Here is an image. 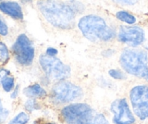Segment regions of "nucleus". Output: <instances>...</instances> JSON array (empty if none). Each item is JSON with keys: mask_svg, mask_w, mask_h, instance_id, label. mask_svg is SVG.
Wrapping results in <instances>:
<instances>
[{"mask_svg": "<svg viewBox=\"0 0 148 124\" xmlns=\"http://www.w3.org/2000/svg\"><path fill=\"white\" fill-rule=\"evenodd\" d=\"M37 5L45 19L55 27L70 29L73 26L76 13L68 3L60 0H39Z\"/></svg>", "mask_w": 148, "mask_h": 124, "instance_id": "nucleus-1", "label": "nucleus"}, {"mask_svg": "<svg viewBox=\"0 0 148 124\" xmlns=\"http://www.w3.org/2000/svg\"><path fill=\"white\" fill-rule=\"evenodd\" d=\"M79 28L86 38L94 42L109 41L115 36L114 30L107 25L103 18L97 15H86L81 18Z\"/></svg>", "mask_w": 148, "mask_h": 124, "instance_id": "nucleus-2", "label": "nucleus"}, {"mask_svg": "<svg viewBox=\"0 0 148 124\" xmlns=\"http://www.w3.org/2000/svg\"><path fill=\"white\" fill-rule=\"evenodd\" d=\"M122 68L127 73L148 81L147 55L138 49H126L120 58Z\"/></svg>", "mask_w": 148, "mask_h": 124, "instance_id": "nucleus-3", "label": "nucleus"}, {"mask_svg": "<svg viewBox=\"0 0 148 124\" xmlns=\"http://www.w3.org/2000/svg\"><path fill=\"white\" fill-rule=\"evenodd\" d=\"M62 115L68 124H91L92 110L86 104H73L64 108Z\"/></svg>", "mask_w": 148, "mask_h": 124, "instance_id": "nucleus-4", "label": "nucleus"}, {"mask_svg": "<svg viewBox=\"0 0 148 124\" xmlns=\"http://www.w3.org/2000/svg\"><path fill=\"white\" fill-rule=\"evenodd\" d=\"M39 62L43 71L51 79L61 81L70 76V67L62 63L58 58L42 55L39 58Z\"/></svg>", "mask_w": 148, "mask_h": 124, "instance_id": "nucleus-5", "label": "nucleus"}, {"mask_svg": "<svg viewBox=\"0 0 148 124\" xmlns=\"http://www.w3.org/2000/svg\"><path fill=\"white\" fill-rule=\"evenodd\" d=\"M82 91L80 87L70 82L60 81L54 86L52 97L56 103H66L82 97Z\"/></svg>", "mask_w": 148, "mask_h": 124, "instance_id": "nucleus-6", "label": "nucleus"}, {"mask_svg": "<svg viewBox=\"0 0 148 124\" xmlns=\"http://www.w3.org/2000/svg\"><path fill=\"white\" fill-rule=\"evenodd\" d=\"M130 99L134 112L141 120L148 118V86H137L132 89Z\"/></svg>", "mask_w": 148, "mask_h": 124, "instance_id": "nucleus-7", "label": "nucleus"}, {"mask_svg": "<svg viewBox=\"0 0 148 124\" xmlns=\"http://www.w3.org/2000/svg\"><path fill=\"white\" fill-rule=\"evenodd\" d=\"M14 55L20 64L30 65L34 58V48L25 34H21L17 38L12 47Z\"/></svg>", "mask_w": 148, "mask_h": 124, "instance_id": "nucleus-8", "label": "nucleus"}, {"mask_svg": "<svg viewBox=\"0 0 148 124\" xmlns=\"http://www.w3.org/2000/svg\"><path fill=\"white\" fill-rule=\"evenodd\" d=\"M111 110L114 113L113 121L116 124H132L135 121L127 102L125 99H117L111 105Z\"/></svg>", "mask_w": 148, "mask_h": 124, "instance_id": "nucleus-9", "label": "nucleus"}, {"mask_svg": "<svg viewBox=\"0 0 148 124\" xmlns=\"http://www.w3.org/2000/svg\"><path fill=\"white\" fill-rule=\"evenodd\" d=\"M145 38L142 28L136 26H121L119 34V39L123 43L136 47L141 45Z\"/></svg>", "mask_w": 148, "mask_h": 124, "instance_id": "nucleus-10", "label": "nucleus"}, {"mask_svg": "<svg viewBox=\"0 0 148 124\" xmlns=\"http://www.w3.org/2000/svg\"><path fill=\"white\" fill-rule=\"evenodd\" d=\"M0 10L15 19L21 20L23 18L21 6L17 2H2L0 4Z\"/></svg>", "mask_w": 148, "mask_h": 124, "instance_id": "nucleus-11", "label": "nucleus"}, {"mask_svg": "<svg viewBox=\"0 0 148 124\" xmlns=\"http://www.w3.org/2000/svg\"><path fill=\"white\" fill-rule=\"evenodd\" d=\"M24 94L29 97H42L46 95V92L40 85L34 84L25 88Z\"/></svg>", "mask_w": 148, "mask_h": 124, "instance_id": "nucleus-12", "label": "nucleus"}, {"mask_svg": "<svg viewBox=\"0 0 148 124\" xmlns=\"http://www.w3.org/2000/svg\"><path fill=\"white\" fill-rule=\"evenodd\" d=\"M116 17L119 20L128 24H134L136 22V18L126 11L119 12L116 14Z\"/></svg>", "mask_w": 148, "mask_h": 124, "instance_id": "nucleus-13", "label": "nucleus"}, {"mask_svg": "<svg viewBox=\"0 0 148 124\" xmlns=\"http://www.w3.org/2000/svg\"><path fill=\"white\" fill-rule=\"evenodd\" d=\"M29 118L25 112H21L9 124H26Z\"/></svg>", "mask_w": 148, "mask_h": 124, "instance_id": "nucleus-14", "label": "nucleus"}, {"mask_svg": "<svg viewBox=\"0 0 148 124\" xmlns=\"http://www.w3.org/2000/svg\"><path fill=\"white\" fill-rule=\"evenodd\" d=\"M9 59V52L6 45L0 42V62L5 63Z\"/></svg>", "mask_w": 148, "mask_h": 124, "instance_id": "nucleus-15", "label": "nucleus"}, {"mask_svg": "<svg viewBox=\"0 0 148 124\" xmlns=\"http://www.w3.org/2000/svg\"><path fill=\"white\" fill-rule=\"evenodd\" d=\"M2 84L5 91L9 92L14 87V78L11 77H6L2 81Z\"/></svg>", "mask_w": 148, "mask_h": 124, "instance_id": "nucleus-16", "label": "nucleus"}, {"mask_svg": "<svg viewBox=\"0 0 148 124\" xmlns=\"http://www.w3.org/2000/svg\"><path fill=\"white\" fill-rule=\"evenodd\" d=\"M68 5H70V7L71 8V9L74 11L75 13H78V12H80L83 10V5L80 3V2H77V1H75V0H71L69 2H68Z\"/></svg>", "mask_w": 148, "mask_h": 124, "instance_id": "nucleus-17", "label": "nucleus"}, {"mask_svg": "<svg viewBox=\"0 0 148 124\" xmlns=\"http://www.w3.org/2000/svg\"><path fill=\"white\" fill-rule=\"evenodd\" d=\"M25 106V109L28 111H31V112L39 108V106L38 105V104H37L36 101L35 99H30V100L27 101Z\"/></svg>", "mask_w": 148, "mask_h": 124, "instance_id": "nucleus-18", "label": "nucleus"}, {"mask_svg": "<svg viewBox=\"0 0 148 124\" xmlns=\"http://www.w3.org/2000/svg\"><path fill=\"white\" fill-rule=\"evenodd\" d=\"M91 124H109V123L108 122V121L103 115L99 114L94 118L93 121H92V123H91Z\"/></svg>", "mask_w": 148, "mask_h": 124, "instance_id": "nucleus-19", "label": "nucleus"}, {"mask_svg": "<svg viewBox=\"0 0 148 124\" xmlns=\"http://www.w3.org/2000/svg\"><path fill=\"white\" fill-rule=\"evenodd\" d=\"M109 75L111 77H113V78H115V79H123V78H125L123 73L117 71V70H110V71H109Z\"/></svg>", "mask_w": 148, "mask_h": 124, "instance_id": "nucleus-20", "label": "nucleus"}, {"mask_svg": "<svg viewBox=\"0 0 148 124\" xmlns=\"http://www.w3.org/2000/svg\"><path fill=\"white\" fill-rule=\"evenodd\" d=\"M113 1L122 5H133L139 2V0H113Z\"/></svg>", "mask_w": 148, "mask_h": 124, "instance_id": "nucleus-21", "label": "nucleus"}, {"mask_svg": "<svg viewBox=\"0 0 148 124\" xmlns=\"http://www.w3.org/2000/svg\"><path fill=\"white\" fill-rule=\"evenodd\" d=\"M8 115H9L8 110L3 108H0V123H3L7 119Z\"/></svg>", "mask_w": 148, "mask_h": 124, "instance_id": "nucleus-22", "label": "nucleus"}, {"mask_svg": "<svg viewBox=\"0 0 148 124\" xmlns=\"http://www.w3.org/2000/svg\"><path fill=\"white\" fill-rule=\"evenodd\" d=\"M8 29L6 24L2 21H0V34L2 36H5L8 34Z\"/></svg>", "mask_w": 148, "mask_h": 124, "instance_id": "nucleus-23", "label": "nucleus"}, {"mask_svg": "<svg viewBox=\"0 0 148 124\" xmlns=\"http://www.w3.org/2000/svg\"><path fill=\"white\" fill-rule=\"evenodd\" d=\"M57 54H58V50L56 49H55V48L49 47L47 49V55H49V56L54 57Z\"/></svg>", "mask_w": 148, "mask_h": 124, "instance_id": "nucleus-24", "label": "nucleus"}, {"mask_svg": "<svg viewBox=\"0 0 148 124\" xmlns=\"http://www.w3.org/2000/svg\"><path fill=\"white\" fill-rule=\"evenodd\" d=\"M10 72L7 70L1 69L0 70V82H2V80L7 77V75H9Z\"/></svg>", "mask_w": 148, "mask_h": 124, "instance_id": "nucleus-25", "label": "nucleus"}, {"mask_svg": "<svg viewBox=\"0 0 148 124\" xmlns=\"http://www.w3.org/2000/svg\"><path fill=\"white\" fill-rule=\"evenodd\" d=\"M18 88H19V86H17L16 89H15V91H14V92L12 93V95H11L12 98H15L17 97V95H18Z\"/></svg>", "mask_w": 148, "mask_h": 124, "instance_id": "nucleus-26", "label": "nucleus"}, {"mask_svg": "<svg viewBox=\"0 0 148 124\" xmlns=\"http://www.w3.org/2000/svg\"><path fill=\"white\" fill-rule=\"evenodd\" d=\"M0 108H2V102H1V100H0Z\"/></svg>", "mask_w": 148, "mask_h": 124, "instance_id": "nucleus-27", "label": "nucleus"}, {"mask_svg": "<svg viewBox=\"0 0 148 124\" xmlns=\"http://www.w3.org/2000/svg\"><path fill=\"white\" fill-rule=\"evenodd\" d=\"M47 124H52V123H47Z\"/></svg>", "mask_w": 148, "mask_h": 124, "instance_id": "nucleus-28", "label": "nucleus"}]
</instances>
